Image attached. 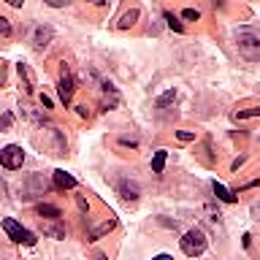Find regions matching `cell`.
<instances>
[{
	"label": "cell",
	"mask_w": 260,
	"mask_h": 260,
	"mask_svg": "<svg viewBox=\"0 0 260 260\" xmlns=\"http://www.w3.org/2000/svg\"><path fill=\"white\" fill-rule=\"evenodd\" d=\"M236 44H239V52L247 57V60H260V32L244 27L236 32Z\"/></svg>",
	"instance_id": "cell-1"
},
{
	"label": "cell",
	"mask_w": 260,
	"mask_h": 260,
	"mask_svg": "<svg viewBox=\"0 0 260 260\" xmlns=\"http://www.w3.org/2000/svg\"><path fill=\"white\" fill-rule=\"evenodd\" d=\"M182 252L187 257H198V255H203L206 252V244H209V239H206V233L201 231V228H190L184 236H182Z\"/></svg>",
	"instance_id": "cell-2"
},
{
	"label": "cell",
	"mask_w": 260,
	"mask_h": 260,
	"mask_svg": "<svg viewBox=\"0 0 260 260\" xmlns=\"http://www.w3.org/2000/svg\"><path fill=\"white\" fill-rule=\"evenodd\" d=\"M3 231H6L8 239L16 241V244H27V247H32V244H36V236H32L27 228H22L16 219H11V217L3 219Z\"/></svg>",
	"instance_id": "cell-3"
},
{
	"label": "cell",
	"mask_w": 260,
	"mask_h": 260,
	"mask_svg": "<svg viewBox=\"0 0 260 260\" xmlns=\"http://www.w3.org/2000/svg\"><path fill=\"white\" fill-rule=\"evenodd\" d=\"M22 162H24V152H22V146H16V144H8L0 149V166L8 168V171H16V168H22Z\"/></svg>",
	"instance_id": "cell-4"
},
{
	"label": "cell",
	"mask_w": 260,
	"mask_h": 260,
	"mask_svg": "<svg viewBox=\"0 0 260 260\" xmlns=\"http://www.w3.org/2000/svg\"><path fill=\"white\" fill-rule=\"evenodd\" d=\"M52 27H49V24H38L36 30H32V36H30V44H32V49H36V52H44V49L49 46V41H52Z\"/></svg>",
	"instance_id": "cell-5"
},
{
	"label": "cell",
	"mask_w": 260,
	"mask_h": 260,
	"mask_svg": "<svg viewBox=\"0 0 260 260\" xmlns=\"http://www.w3.org/2000/svg\"><path fill=\"white\" fill-rule=\"evenodd\" d=\"M73 76H71V71L68 68H62L60 71V84H57V92H60V101L68 106L71 101H73Z\"/></svg>",
	"instance_id": "cell-6"
},
{
	"label": "cell",
	"mask_w": 260,
	"mask_h": 260,
	"mask_svg": "<svg viewBox=\"0 0 260 260\" xmlns=\"http://www.w3.org/2000/svg\"><path fill=\"white\" fill-rule=\"evenodd\" d=\"M117 190L125 201H138V195H141V187H138L136 182H130V179H122V182L117 184Z\"/></svg>",
	"instance_id": "cell-7"
},
{
	"label": "cell",
	"mask_w": 260,
	"mask_h": 260,
	"mask_svg": "<svg viewBox=\"0 0 260 260\" xmlns=\"http://www.w3.org/2000/svg\"><path fill=\"white\" fill-rule=\"evenodd\" d=\"M54 187H60V190H73V187H76V179L71 174H65V171H54Z\"/></svg>",
	"instance_id": "cell-8"
},
{
	"label": "cell",
	"mask_w": 260,
	"mask_h": 260,
	"mask_svg": "<svg viewBox=\"0 0 260 260\" xmlns=\"http://www.w3.org/2000/svg\"><path fill=\"white\" fill-rule=\"evenodd\" d=\"M41 231H44L46 236H52V239H65V228L52 222V219H44V222H41Z\"/></svg>",
	"instance_id": "cell-9"
},
{
	"label": "cell",
	"mask_w": 260,
	"mask_h": 260,
	"mask_svg": "<svg viewBox=\"0 0 260 260\" xmlns=\"http://www.w3.org/2000/svg\"><path fill=\"white\" fill-rule=\"evenodd\" d=\"M38 214L44 217V219H52V222H57V219L62 217V211L57 209V206H52V203H41V206H38Z\"/></svg>",
	"instance_id": "cell-10"
},
{
	"label": "cell",
	"mask_w": 260,
	"mask_h": 260,
	"mask_svg": "<svg viewBox=\"0 0 260 260\" xmlns=\"http://www.w3.org/2000/svg\"><path fill=\"white\" fill-rule=\"evenodd\" d=\"M211 187H214V195H217L219 201H225V203H233V201H236V192H231V190H228V187H222L219 182H214Z\"/></svg>",
	"instance_id": "cell-11"
},
{
	"label": "cell",
	"mask_w": 260,
	"mask_h": 260,
	"mask_svg": "<svg viewBox=\"0 0 260 260\" xmlns=\"http://www.w3.org/2000/svg\"><path fill=\"white\" fill-rule=\"evenodd\" d=\"M166 157H168L166 149L154 152V157H152V171H154V174H162V168H166Z\"/></svg>",
	"instance_id": "cell-12"
},
{
	"label": "cell",
	"mask_w": 260,
	"mask_h": 260,
	"mask_svg": "<svg viewBox=\"0 0 260 260\" xmlns=\"http://www.w3.org/2000/svg\"><path fill=\"white\" fill-rule=\"evenodd\" d=\"M114 225H117V219H106V222H103V225H98V228H95V231H89V241H95V239H101V236H103V233H109V231H111V228H114Z\"/></svg>",
	"instance_id": "cell-13"
},
{
	"label": "cell",
	"mask_w": 260,
	"mask_h": 260,
	"mask_svg": "<svg viewBox=\"0 0 260 260\" xmlns=\"http://www.w3.org/2000/svg\"><path fill=\"white\" fill-rule=\"evenodd\" d=\"M138 19V8H130V11L125 14V16H122V19H119V30H127L130 27V24H133Z\"/></svg>",
	"instance_id": "cell-14"
},
{
	"label": "cell",
	"mask_w": 260,
	"mask_h": 260,
	"mask_svg": "<svg viewBox=\"0 0 260 260\" xmlns=\"http://www.w3.org/2000/svg\"><path fill=\"white\" fill-rule=\"evenodd\" d=\"M171 103H176V89H168L166 95L157 98V109H168Z\"/></svg>",
	"instance_id": "cell-15"
},
{
	"label": "cell",
	"mask_w": 260,
	"mask_h": 260,
	"mask_svg": "<svg viewBox=\"0 0 260 260\" xmlns=\"http://www.w3.org/2000/svg\"><path fill=\"white\" fill-rule=\"evenodd\" d=\"M19 76L24 79V84H27L24 89H27V92H32V73H30L27 65H19Z\"/></svg>",
	"instance_id": "cell-16"
},
{
	"label": "cell",
	"mask_w": 260,
	"mask_h": 260,
	"mask_svg": "<svg viewBox=\"0 0 260 260\" xmlns=\"http://www.w3.org/2000/svg\"><path fill=\"white\" fill-rule=\"evenodd\" d=\"M249 117H260V106H255V109H247V111H236L233 119H249Z\"/></svg>",
	"instance_id": "cell-17"
},
{
	"label": "cell",
	"mask_w": 260,
	"mask_h": 260,
	"mask_svg": "<svg viewBox=\"0 0 260 260\" xmlns=\"http://www.w3.org/2000/svg\"><path fill=\"white\" fill-rule=\"evenodd\" d=\"M166 22H168V27H171V30H176V32H182V30H184V27H182V22H179L174 14H168V11H166Z\"/></svg>",
	"instance_id": "cell-18"
},
{
	"label": "cell",
	"mask_w": 260,
	"mask_h": 260,
	"mask_svg": "<svg viewBox=\"0 0 260 260\" xmlns=\"http://www.w3.org/2000/svg\"><path fill=\"white\" fill-rule=\"evenodd\" d=\"M203 209H206V214H209L211 222H219V217H222V214H219V209H214V203H206Z\"/></svg>",
	"instance_id": "cell-19"
},
{
	"label": "cell",
	"mask_w": 260,
	"mask_h": 260,
	"mask_svg": "<svg viewBox=\"0 0 260 260\" xmlns=\"http://www.w3.org/2000/svg\"><path fill=\"white\" fill-rule=\"evenodd\" d=\"M0 32H3V36L8 38V36H11V22H8L6 19V16H0Z\"/></svg>",
	"instance_id": "cell-20"
},
{
	"label": "cell",
	"mask_w": 260,
	"mask_h": 260,
	"mask_svg": "<svg viewBox=\"0 0 260 260\" xmlns=\"http://www.w3.org/2000/svg\"><path fill=\"white\" fill-rule=\"evenodd\" d=\"M176 138L179 141H195V133H190V130H179Z\"/></svg>",
	"instance_id": "cell-21"
},
{
	"label": "cell",
	"mask_w": 260,
	"mask_h": 260,
	"mask_svg": "<svg viewBox=\"0 0 260 260\" xmlns=\"http://www.w3.org/2000/svg\"><path fill=\"white\" fill-rule=\"evenodd\" d=\"M182 16H184V19H190V22H192V19L198 22V16H201V14L195 11V8H184V11H182Z\"/></svg>",
	"instance_id": "cell-22"
},
{
	"label": "cell",
	"mask_w": 260,
	"mask_h": 260,
	"mask_svg": "<svg viewBox=\"0 0 260 260\" xmlns=\"http://www.w3.org/2000/svg\"><path fill=\"white\" fill-rule=\"evenodd\" d=\"M0 127H11V114H3V119H0Z\"/></svg>",
	"instance_id": "cell-23"
},
{
	"label": "cell",
	"mask_w": 260,
	"mask_h": 260,
	"mask_svg": "<svg viewBox=\"0 0 260 260\" xmlns=\"http://www.w3.org/2000/svg\"><path fill=\"white\" fill-rule=\"evenodd\" d=\"M252 217H255V219H260V201H255V203H252Z\"/></svg>",
	"instance_id": "cell-24"
},
{
	"label": "cell",
	"mask_w": 260,
	"mask_h": 260,
	"mask_svg": "<svg viewBox=\"0 0 260 260\" xmlns=\"http://www.w3.org/2000/svg\"><path fill=\"white\" fill-rule=\"evenodd\" d=\"M76 114H79V117H89V109H87V106H76Z\"/></svg>",
	"instance_id": "cell-25"
},
{
	"label": "cell",
	"mask_w": 260,
	"mask_h": 260,
	"mask_svg": "<svg viewBox=\"0 0 260 260\" xmlns=\"http://www.w3.org/2000/svg\"><path fill=\"white\" fill-rule=\"evenodd\" d=\"M76 203H79V209H81V211H87V209H89V206H87V201L81 198V195H76Z\"/></svg>",
	"instance_id": "cell-26"
},
{
	"label": "cell",
	"mask_w": 260,
	"mask_h": 260,
	"mask_svg": "<svg viewBox=\"0 0 260 260\" xmlns=\"http://www.w3.org/2000/svg\"><path fill=\"white\" fill-rule=\"evenodd\" d=\"M41 103H44V109H52V101H49L46 95H41Z\"/></svg>",
	"instance_id": "cell-27"
},
{
	"label": "cell",
	"mask_w": 260,
	"mask_h": 260,
	"mask_svg": "<svg viewBox=\"0 0 260 260\" xmlns=\"http://www.w3.org/2000/svg\"><path fill=\"white\" fill-rule=\"evenodd\" d=\"M152 260H174L171 255H157V257H152Z\"/></svg>",
	"instance_id": "cell-28"
},
{
	"label": "cell",
	"mask_w": 260,
	"mask_h": 260,
	"mask_svg": "<svg viewBox=\"0 0 260 260\" xmlns=\"http://www.w3.org/2000/svg\"><path fill=\"white\" fill-rule=\"evenodd\" d=\"M95 260H106V255H95Z\"/></svg>",
	"instance_id": "cell-29"
}]
</instances>
